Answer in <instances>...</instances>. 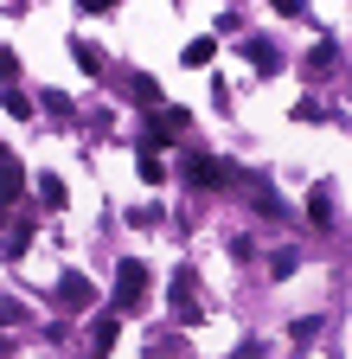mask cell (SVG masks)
Wrapping results in <instances>:
<instances>
[{
  "label": "cell",
  "mask_w": 352,
  "mask_h": 359,
  "mask_svg": "<svg viewBox=\"0 0 352 359\" xmlns=\"http://www.w3.org/2000/svg\"><path fill=\"white\" fill-rule=\"evenodd\" d=\"M288 340H295V346H314V340H321V314H301V321L288 327Z\"/></svg>",
  "instance_id": "cell-14"
},
{
  "label": "cell",
  "mask_w": 352,
  "mask_h": 359,
  "mask_svg": "<svg viewBox=\"0 0 352 359\" xmlns=\"http://www.w3.org/2000/svg\"><path fill=\"white\" fill-rule=\"evenodd\" d=\"M32 231H38V224H26V218H20V224H7V238H0V257H13V263H20V257L32 250Z\"/></svg>",
  "instance_id": "cell-7"
},
{
  "label": "cell",
  "mask_w": 352,
  "mask_h": 359,
  "mask_svg": "<svg viewBox=\"0 0 352 359\" xmlns=\"http://www.w3.org/2000/svg\"><path fill=\"white\" fill-rule=\"evenodd\" d=\"M173 135H180V128H173V122L154 109V122H141V154H160V148L173 142Z\"/></svg>",
  "instance_id": "cell-5"
},
{
  "label": "cell",
  "mask_w": 352,
  "mask_h": 359,
  "mask_svg": "<svg viewBox=\"0 0 352 359\" xmlns=\"http://www.w3.org/2000/svg\"><path fill=\"white\" fill-rule=\"evenodd\" d=\"M0 109H7L13 122H32V97L26 90H0Z\"/></svg>",
  "instance_id": "cell-13"
},
{
  "label": "cell",
  "mask_w": 352,
  "mask_h": 359,
  "mask_svg": "<svg viewBox=\"0 0 352 359\" xmlns=\"http://www.w3.org/2000/svg\"><path fill=\"white\" fill-rule=\"evenodd\" d=\"M38 103H45L52 116H71V97H64V90H38Z\"/></svg>",
  "instance_id": "cell-18"
},
{
  "label": "cell",
  "mask_w": 352,
  "mask_h": 359,
  "mask_svg": "<svg viewBox=\"0 0 352 359\" xmlns=\"http://www.w3.org/2000/svg\"><path fill=\"white\" fill-rule=\"evenodd\" d=\"M244 52H250V65H256V71H276V65H282V52H276L269 39H250Z\"/></svg>",
  "instance_id": "cell-10"
},
{
  "label": "cell",
  "mask_w": 352,
  "mask_h": 359,
  "mask_svg": "<svg viewBox=\"0 0 352 359\" xmlns=\"http://www.w3.org/2000/svg\"><path fill=\"white\" fill-rule=\"evenodd\" d=\"M20 314H26L20 302H7V295H0V327H13V321H20Z\"/></svg>",
  "instance_id": "cell-23"
},
{
  "label": "cell",
  "mask_w": 352,
  "mask_h": 359,
  "mask_svg": "<svg viewBox=\"0 0 352 359\" xmlns=\"http://www.w3.org/2000/svg\"><path fill=\"white\" fill-rule=\"evenodd\" d=\"M0 71H7V77H13V71H20V65H13V52H7V45H0Z\"/></svg>",
  "instance_id": "cell-25"
},
{
  "label": "cell",
  "mask_w": 352,
  "mask_h": 359,
  "mask_svg": "<svg viewBox=\"0 0 352 359\" xmlns=\"http://www.w3.org/2000/svg\"><path fill=\"white\" fill-rule=\"evenodd\" d=\"M295 263H301L295 250H276V257H269V276H295Z\"/></svg>",
  "instance_id": "cell-19"
},
{
  "label": "cell",
  "mask_w": 352,
  "mask_h": 359,
  "mask_svg": "<svg viewBox=\"0 0 352 359\" xmlns=\"http://www.w3.org/2000/svg\"><path fill=\"white\" fill-rule=\"evenodd\" d=\"M250 205H256L262 218H282V212H288V205L276 199V187H262V180H250Z\"/></svg>",
  "instance_id": "cell-8"
},
{
  "label": "cell",
  "mask_w": 352,
  "mask_h": 359,
  "mask_svg": "<svg viewBox=\"0 0 352 359\" xmlns=\"http://www.w3.org/2000/svg\"><path fill=\"white\" fill-rule=\"evenodd\" d=\"M333 58H339V45H333V39H321V45H314V52H307V71H327Z\"/></svg>",
  "instance_id": "cell-17"
},
{
  "label": "cell",
  "mask_w": 352,
  "mask_h": 359,
  "mask_svg": "<svg viewBox=\"0 0 352 359\" xmlns=\"http://www.w3.org/2000/svg\"><path fill=\"white\" fill-rule=\"evenodd\" d=\"M148 283H154L148 263L141 257H122L115 263V314H141L148 308Z\"/></svg>",
  "instance_id": "cell-1"
},
{
  "label": "cell",
  "mask_w": 352,
  "mask_h": 359,
  "mask_svg": "<svg viewBox=\"0 0 352 359\" xmlns=\"http://www.w3.org/2000/svg\"><path fill=\"white\" fill-rule=\"evenodd\" d=\"M71 58H77V71H90V77L103 71V52H97L90 39H71Z\"/></svg>",
  "instance_id": "cell-11"
},
{
  "label": "cell",
  "mask_w": 352,
  "mask_h": 359,
  "mask_svg": "<svg viewBox=\"0 0 352 359\" xmlns=\"http://www.w3.org/2000/svg\"><path fill=\"white\" fill-rule=\"evenodd\" d=\"M218 58V39L205 32V39H186V65H211Z\"/></svg>",
  "instance_id": "cell-15"
},
{
  "label": "cell",
  "mask_w": 352,
  "mask_h": 359,
  "mask_svg": "<svg viewBox=\"0 0 352 359\" xmlns=\"http://www.w3.org/2000/svg\"><path fill=\"white\" fill-rule=\"evenodd\" d=\"M115 334H122V314H97V321H90V353L103 359V353L115 346Z\"/></svg>",
  "instance_id": "cell-6"
},
{
  "label": "cell",
  "mask_w": 352,
  "mask_h": 359,
  "mask_svg": "<svg viewBox=\"0 0 352 359\" xmlns=\"http://www.w3.org/2000/svg\"><path fill=\"white\" fill-rule=\"evenodd\" d=\"M231 257H237V263H250V257H256V244H250V231H237V238H231Z\"/></svg>",
  "instance_id": "cell-21"
},
{
  "label": "cell",
  "mask_w": 352,
  "mask_h": 359,
  "mask_svg": "<svg viewBox=\"0 0 352 359\" xmlns=\"http://www.w3.org/2000/svg\"><path fill=\"white\" fill-rule=\"evenodd\" d=\"M128 97H135V103H148V109H160V103H167V97H160V83H154L148 71H141L135 83H128Z\"/></svg>",
  "instance_id": "cell-12"
},
{
  "label": "cell",
  "mask_w": 352,
  "mask_h": 359,
  "mask_svg": "<svg viewBox=\"0 0 352 359\" xmlns=\"http://www.w3.org/2000/svg\"><path fill=\"white\" fill-rule=\"evenodd\" d=\"M52 295H58V308H64V314H83V308L97 302V283L83 276V269H64V276L52 283Z\"/></svg>",
  "instance_id": "cell-3"
},
{
  "label": "cell",
  "mask_w": 352,
  "mask_h": 359,
  "mask_svg": "<svg viewBox=\"0 0 352 359\" xmlns=\"http://www.w3.org/2000/svg\"><path fill=\"white\" fill-rule=\"evenodd\" d=\"M307 218H314V224H333V193H327V187H314V199H307Z\"/></svg>",
  "instance_id": "cell-16"
},
{
  "label": "cell",
  "mask_w": 352,
  "mask_h": 359,
  "mask_svg": "<svg viewBox=\"0 0 352 359\" xmlns=\"http://www.w3.org/2000/svg\"><path fill=\"white\" fill-rule=\"evenodd\" d=\"M186 180L192 187H205V193H225V187H237V167L225 161V154H186Z\"/></svg>",
  "instance_id": "cell-2"
},
{
  "label": "cell",
  "mask_w": 352,
  "mask_h": 359,
  "mask_svg": "<svg viewBox=\"0 0 352 359\" xmlns=\"http://www.w3.org/2000/svg\"><path fill=\"white\" fill-rule=\"evenodd\" d=\"M231 359H269V340H244V346H237Z\"/></svg>",
  "instance_id": "cell-20"
},
{
  "label": "cell",
  "mask_w": 352,
  "mask_h": 359,
  "mask_svg": "<svg viewBox=\"0 0 352 359\" xmlns=\"http://www.w3.org/2000/svg\"><path fill=\"white\" fill-rule=\"evenodd\" d=\"M38 199H45V212H64L71 193H64V180H58V173H38Z\"/></svg>",
  "instance_id": "cell-9"
},
{
  "label": "cell",
  "mask_w": 352,
  "mask_h": 359,
  "mask_svg": "<svg viewBox=\"0 0 352 359\" xmlns=\"http://www.w3.org/2000/svg\"><path fill=\"white\" fill-rule=\"evenodd\" d=\"M276 13L282 20H307V0H276Z\"/></svg>",
  "instance_id": "cell-22"
},
{
  "label": "cell",
  "mask_w": 352,
  "mask_h": 359,
  "mask_svg": "<svg viewBox=\"0 0 352 359\" xmlns=\"http://www.w3.org/2000/svg\"><path fill=\"white\" fill-rule=\"evenodd\" d=\"M167 302H173V314H180V321H199V289H192V269H173Z\"/></svg>",
  "instance_id": "cell-4"
},
{
  "label": "cell",
  "mask_w": 352,
  "mask_h": 359,
  "mask_svg": "<svg viewBox=\"0 0 352 359\" xmlns=\"http://www.w3.org/2000/svg\"><path fill=\"white\" fill-rule=\"evenodd\" d=\"M115 0H77V13H109Z\"/></svg>",
  "instance_id": "cell-24"
}]
</instances>
